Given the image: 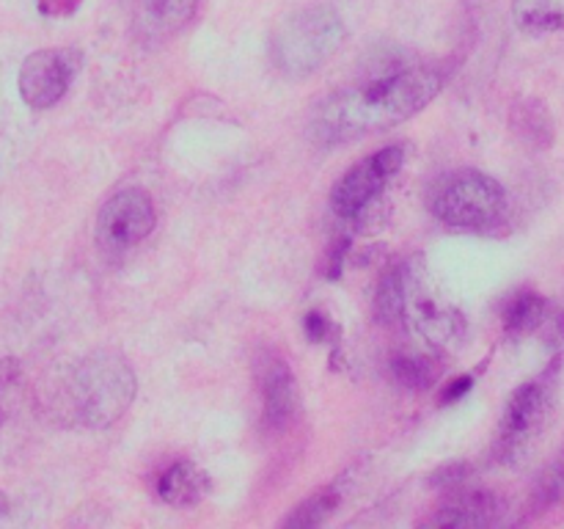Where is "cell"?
<instances>
[{"label":"cell","mask_w":564,"mask_h":529,"mask_svg":"<svg viewBox=\"0 0 564 529\" xmlns=\"http://www.w3.org/2000/svg\"><path fill=\"white\" fill-rule=\"evenodd\" d=\"M444 69L408 66L347 86L314 108L308 136L319 143H345L402 125L427 108L444 88Z\"/></svg>","instance_id":"6da1fadb"},{"label":"cell","mask_w":564,"mask_h":529,"mask_svg":"<svg viewBox=\"0 0 564 529\" xmlns=\"http://www.w3.org/2000/svg\"><path fill=\"white\" fill-rule=\"evenodd\" d=\"M345 22L330 6L297 9L275 25L270 58L286 77H306L334 58L345 42Z\"/></svg>","instance_id":"7a4b0ae2"},{"label":"cell","mask_w":564,"mask_h":529,"mask_svg":"<svg viewBox=\"0 0 564 529\" xmlns=\"http://www.w3.org/2000/svg\"><path fill=\"white\" fill-rule=\"evenodd\" d=\"M135 373L119 353H97L80 361L69 380V406L88 428H105L130 408Z\"/></svg>","instance_id":"3957f363"},{"label":"cell","mask_w":564,"mask_h":529,"mask_svg":"<svg viewBox=\"0 0 564 529\" xmlns=\"http://www.w3.org/2000/svg\"><path fill=\"white\" fill-rule=\"evenodd\" d=\"M433 213L449 229L482 231L507 213V191L482 171H455L433 193Z\"/></svg>","instance_id":"277c9868"},{"label":"cell","mask_w":564,"mask_h":529,"mask_svg":"<svg viewBox=\"0 0 564 529\" xmlns=\"http://www.w3.org/2000/svg\"><path fill=\"white\" fill-rule=\"evenodd\" d=\"M556 391H560V361L512 391L501 413L499 435H496L499 461H516L540 439L554 413Z\"/></svg>","instance_id":"5b68a950"},{"label":"cell","mask_w":564,"mask_h":529,"mask_svg":"<svg viewBox=\"0 0 564 529\" xmlns=\"http://www.w3.org/2000/svg\"><path fill=\"white\" fill-rule=\"evenodd\" d=\"M402 328H411L427 345L446 347L463 334V314L446 301L424 259L402 262Z\"/></svg>","instance_id":"8992f818"},{"label":"cell","mask_w":564,"mask_h":529,"mask_svg":"<svg viewBox=\"0 0 564 529\" xmlns=\"http://www.w3.org/2000/svg\"><path fill=\"white\" fill-rule=\"evenodd\" d=\"M402 163H405V149L386 147L375 152L372 158L352 165L330 191V209H334L336 218L352 220V224L367 218L369 209L386 193L389 182L400 174Z\"/></svg>","instance_id":"52a82bcc"},{"label":"cell","mask_w":564,"mask_h":529,"mask_svg":"<svg viewBox=\"0 0 564 529\" xmlns=\"http://www.w3.org/2000/svg\"><path fill=\"white\" fill-rule=\"evenodd\" d=\"M158 224V209L152 196L141 187H124L102 204L97 215V242L102 251H130L152 235Z\"/></svg>","instance_id":"ba28073f"},{"label":"cell","mask_w":564,"mask_h":529,"mask_svg":"<svg viewBox=\"0 0 564 529\" xmlns=\"http://www.w3.org/2000/svg\"><path fill=\"white\" fill-rule=\"evenodd\" d=\"M80 66L75 50H39L20 66V94L33 110H47L64 99Z\"/></svg>","instance_id":"9c48e42d"},{"label":"cell","mask_w":564,"mask_h":529,"mask_svg":"<svg viewBox=\"0 0 564 529\" xmlns=\"http://www.w3.org/2000/svg\"><path fill=\"white\" fill-rule=\"evenodd\" d=\"M257 380L264 402V422L275 430L286 428L297 411V384L286 358L268 350L259 353Z\"/></svg>","instance_id":"30bf717a"},{"label":"cell","mask_w":564,"mask_h":529,"mask_svg":"<svg viewBox=\"0 0 564 529\" xmlns=\"http://www.w3.org/2000/svg\"><path fill=\"white\" fill-rule=\"evenodd\" d=\"M505 512V501L494 490H460L427 523L433 527H494Z\"/></svg>","instance_id":"8fae6325"},{"label":"cell","mask_w":564,"mask_h":529,"mask_svg":"<svg viewBox=\"0 0 564 529\" xmlns=\"http://www.w3.org/2000/svg\"><path fill=\"white\" fill-rule=\"evenodd\" d=\"M158 496L171 507H196L213 490V479L198 463L176 461L158 477Z\"/></svg>","instance_id":"7c38bea8"},{"label":"cell","mask_w":564,"mask_h":529,"mask_svg":"<svg viewBox=\"0 0 564 529\" xmlns=\"http://www.w3.org/2000/svg\"><path fill=\"white\" fill-rule=\"evenodd\" d=\"M198 0H138L135 25L147 39H163L193 20Z\"/></svg>","instance_id":"4fadbf2b"},{"label":"cell","mask_w":564,"mask_h":529,"mask_svg":"<svg viewBox=\"0 0 564 529\" xmlns=\"http://www.w3.org/2000/svg\"><path fill=\"white\" fill-rule=\"evenodd\" d=\"M510 127L527 147L545 149L554 141V121L540 99H521L510 114Z\"/></svg>","instance_id":"5bb4252c"},{"label":"cell","mask_w":564,"mask_h":529,"mask_svg":"<svg viewBox=\"0 0 564 529\" xmlns=\"http://www.w3.org/2000/svg\"><path fill=\"white\" fill-rule=\"evenodd\" d=\"M505 331L510 336H527L549 317V301L534 290H521L505 303Z\"/></svg>","instance_id":"9a60e30c"},{"label":"cell","mask_w":564,"mask_h":529,"mask_svg":"<svg viewBox=\"0 0 564 529\" xmlns=\"http://www.w3.org/2000/svg\"><path fill=\"white\" fill-rule=\"evenodd\" d=\"M512 17L527 33L564 31V0H512Z\"/></svg>","instance_id":"2e32d148"},{"label":"cell","mask_w":564,"mask_h":529,"mask_svg":"<svg viewBox=\"0 0 564 529\" xmlns=\"http://www.w3.org/2000/svg\"><path fill=\"white\" fill-rule=\"evenodd\" d=\"M339 501H341V488H339V483H334V485H328L325 490H319V494H314L312 499L301 501V505H297L295 510H292L281 523H284V527H292V529L319 527V523H325L330 516H334L336 507H339Z\"/></svg>","instance_id":"e0dca14e"},{"label":"cell","mask_w":564,"mask_h":529,"mask_svg":"<svg viewBox=\"0 0 564 529\" xmlns=\"http://www.w3.org/2000/svg\"><path fill=\"white\" fill-rule=\"evenodd\" d=\"M389 373L397 384H402L405 389L424 391L438 380V367H435L433 358L427 356H413V353H397L389 364Z\"/></svg>","instance_id":"ac0fdd59"},{"label":"cell","mask_w":564,"mask_h":529,"mask_svg":"<svg viewBox=\"0 0 564 529\" xmlns=\"http://www.w3.org/2000/svg\"><path fill=\"white\" fill-rule=\"evenodd\" d=\"M375 303H378L380 323L391 325V328H402V268L400 264L391 268L389 273L380 279Z\"/></svg>","instance_id":"d6986e66"},{"label":"cell","mask_w":564,"mask_h":529,"mask_svg":"<svg viewBox=\"0 0 564 529\" xmlns=\"http://www.w3.org/2000/svg\"><path fill=\"white\" fill-rule=\"evenodd\" d=\"M564 499V450L540 472L532 490L534 510H549Z\"/></svg>","instance_id":"ffe728a7"},{"label":"cell","mask_w":564,"mask_h":529,"mask_svg":"<svg viewBox=\"0 0 564 529\" xmlns=\"http://www.w3.org/2000/svg\"><path fill=\"white\" fill-rule=\"evenodd\" d=\"M303 328H306V336L312 342H325L330 334V323L323 312H308L306 320H303Z\"/></svg>","instance_id":"44dd1931"},{"label":"cell","mask_w":564,"mask_h":529,"mask_svg":"<svg viewBox=\"0 0 564 529\" xmlns=\"http://www.w3.org/2000/svg\"><path fill=\"white\" fill-rule=\"evenodd\" d=\"M77 3H80V0H39V9L47 17H64L72 14V11L77 9Z\"/></svg>","instance_id":"7402d4cb"},{"label":"cell","mask_w":564,"mask_h":529,"mask_svg":"<svg viewBox=\"0 0 564 529\" xmlns=\"http://www.w3.org/2000/svg\"><path fill=\"white\" fill-rule=\"evenodd\" d=\"M471 384H474L471 375H463V378H455L449 386H446L444 395H441V402H455V400H460V397L466 395L468 389H471Z\"/></svg>","instance_id":"603a6c76"},{"label":"cell","mask_w":564,"mask_h":529,"mask_svg":"<svg viewBox=\"0 0 564 529\" xmlns=\"http://www.w3.org/2000/svg\"><path fill=\"white\" fill-rule=\"evenodd\" d=\"M463 477H466V466L455 463V466H446V468H441V472H435L433 479L438 485H460Z\"/></svg>","instance_id":"cb8c5ba5"},{"label":"cell","mask_w":564,"mask_h":529,"mask_svg":"<svg viewBox=\"0 0 564 529\" xmlns=\"http://www.w3.org/2000/svg\"><path fill=\"white\" fill-rule=\"evenodd\" d=\"M17 378V364L14 361H0V389L9 386ZM0 422H3V408H0Z\"/></svg>","instance_id":"d4e9b609"},{"label":"cell","mask_w":564,"mask_h":529,"mask_svg":"<svg viewBox=\"0 0 564 529\" xmlns=\"http://www.w3.org/2000/svg\"><path fill=\"white\" fill-rule=\"evenodd\" d=\"M9 510H11L9 499H6V496L0 494V518H3V516H9Z\"/></svg>","instance_id":"484cf974"}]
</instances>
